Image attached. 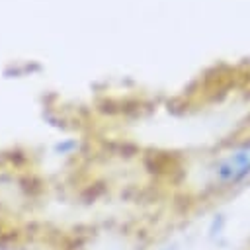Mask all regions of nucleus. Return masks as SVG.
I'll return each instance as SVG.
<instances>
[{
    "mask_svg": "<svg viewBox=\"0 0 250 250\" xmlns=\"http://www.w3.org/2000/svg\"><path fill=\"white\" fill-rule=\"evenodd\" d=\"M250 184V137L232 141L207 164V188L217 193L236 191Z\"/></svg>",
    "mask_w": 250,
    "mask_h": 250,
    "instance_id": "f257e3e1",
    "label": "nucleus"
},
{
    "mask_svg": "<svg viewBox=\"0 0 250 250\" xmlns=\"http://www.w3.org/2000/svg\"><path fill=\"white\" fill-rule=\"evenodd\" d=\"M229 227H230V219L227 213L217 211L209 217L207 225H205V236L211 244L215 246H223L229 242Z\"/></svg>",
    "mask_w": 250,
    "mask_h": 250,
    "instance_id": "f03ea898",
    "label": "nucleus"
},
{
    "mask_svg": "<svg viewBox=\"0 0 250 250\" xmlns=\"http://www.w3.org/2000/svg\"><path fill=\"white\" fill-rule=\"evenodd\" d=\"M158 250H178V248H174V246H164V248H158Z\"/></svg>",
    "mask_w": 250,
    "mask_h": 250,
    "instance_id": "7ed1b4c3",
    "label": "nucleus"
}]
</instances>
